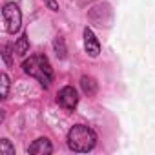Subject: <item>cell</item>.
<instances>
[{
  "instance_id": "obj_1",
  "label": "cell",
  "mask_w": 155,
  "mask_h": 155,
  "mask_svg": "<svg viewBox=\"0 0 155 155\" xmlns=\"http://www.w3.org/2000/svg\"><path fill=\"white\" fill-rule=\"evenodd\" d=\"M97 142V135L90 126L84 124H77L69 130L68 133V146L69 150L77 151V153H88L93 150Z\"/></svg>"
},
{
  "instance_id": "obj_2",
  "label": "cell",
  "mask_w": 155,
  "mask_h": 155,
  "mask_svg": "<svg viewBox=\"0 0 155 155\" xmlns=\"http://www.w3.org/2000/svg\"><path fill=\"white\" fill-rule=\"evenodd\" d=\"M22 68H24V71L28 75L38 79L42 86H49V82L53 81V69L49 66V60L44 55H33V57H29L28 60H24Z\"/></svg>"
},
{
  "instance_id": "obj_3",
  "label": "cell",
  "mask_w": 155,
  "mask_h": 155,
  "mask_svg": "<svg viewBox=\"0 0 155 155\" xmlns=\"http://www.w3.org/2000/svg\"><path fill=\"white\" fill-rule=\"evenodd\" d=\"M2 18H4V24H6V31L8 33H17L20 29V24H22V13L18 9V6L15 2H8L2 9Z\"/></svg>"
},
{
  "instance_id": "obj_4",
  "label": "cell",
  "mask_w": 155,
  "mask_h": 155,
  "mask_svg": "<svg viewBox=\"0 0 155 155\" xmlns=\"http://www.w3.org/2000/svg\"><path fill=\"white\" fill-rule=\"evenodd\" d=\"M57 102L64 110H73L77 104H79V93H77V90L73 86H64L57 95Z\"/></svg>"
},
{
  "instance_id": "obj_5",
  "label": "cell",
  "mask_w": 155,
  "mask_h": 155,
  "mask_svg": "<svg viewBox=\"0 0 155 155\" xmlns=\"http://www.w3.org/2000/svg\"><path fill=\"white\" fill-rule=\"evenodd\" d=\"M84 49L90 57H97L101 53V44H99L97 37L93 35V31L90 28L84 29Z\"/></svg>"
},
{
  "instance_id": "obj_6",
  "label": "cell",
  "mask_w": 155,
  "mask_h": 155,
  "mask_svg": "<svg viewBox=\"0 0 155 155\" xmlns=\"http://www.w3.org/2000/svg\"><path fill=\"white\" fill-rule=\"evenodd\" d=\"M28 151H29L31 155H49V153L53 151V146H51L49 139L42 137V139H37V140L29 146Z\"/></svg>"
},
{
  "instance_id": "obj_7",
  "label": "cell",
  "mask_w": 155,
  "mask_h": 155,
  "mask_svg": "<svg viewBox=\"0 0 155 155\" xmlns=\"http://www.w3.org/2000/svg\"><path fill=\"white\" fill-rule=\"evenodd\" d=\"M81 84H82V90L88 93V95H95V91H97V82L91 79V77H82L81 79Z\"/></svg>"
},
{
  "instance_id": "obj_8",
  "label": "cell",
  "mask_w": 155,
  "mask_h": 155,
  "mask_svg": "<svg viewBox=\"0 0 155 155\" xmlns=\"http://www.w3.org/2000/svg\"><path fill=\"white\" fill-rule=\"evenodd\" d=\"M28 51H29V40H28L26 35H22V37L17 40V44H15V53L22 57V55H26Z\"/></svg>"
},
{
  "instance_id": "obj_9",
  "label": "cell",
  "mask_w": 155,
  "mask_h": 155,
  "mask_svg": "<svg viewBox=\"0 0 155 155\" xmlns=\"http://www.w3.org/2000/svg\"><path fill=\"white\" fill-rule=\"evenodd\" d=\"M0 155H15V148L11 146V142L8 139L0 140Z\"/></svg>"
},
{
  "instance_id": "obj_10",
  "label": "cell",
  "mask_w": 155,
  "mask_h": 155,
  "mask_svg": "<svg viewBox=\"0 0 155 155\" xmlns=\"http://www.w3.org/2000/svg\"><path fill=\"white\" fill-rule=\"evenodd\" d=\"M55 51H57V55H58L60 58H64V57H66V48H64V40H62L60 37H57V38H55Z\"/></svg>"
},
{
  "instance_id": "obj_11",
  "label": "cell",
  "mask_w": 155,
  "mask_h": 155,
  "mask_svg": "<svg viewBox=\"0 0 155 155\" xmlns=\"http://www.w3.org/2000/svg\"><path fill=\"white\" fill-rule=\"evenodd\" d=\"M2 99H8V90H9V77L6 73H2Z\"/></svg>"
},
{
  "instance_id": "obj_12",
  "label": "cell",
  "mask_w": 155,
  "mask_h": 155,
  "mask_svg": "<svg viewBox=\"0 0 155 155\" xmlns=\"http://www.w3.org/2000/svg\"><path fill=\"white\" fill-rule=\"evenodd\" d=\"M44 4H46L51 11H58V4H57V0H44Z\"/></svg>"
},
{
  "instance_id": "obj_13",
  "label": "cell",
  "mask_w": 155,
  "mask_h": 155,
  "mask_svg": "<svg viewBox=\"0 0 155 155\" xmlns=\"http://www.w3.org/2000/svg\"><path fill=\"white\" fill-rule=\"evenodd\" d=\"M4 60H6V64H9V62H11V58H9V51H8V48L4 49Z\"/></svg>"
}]
</instances>
